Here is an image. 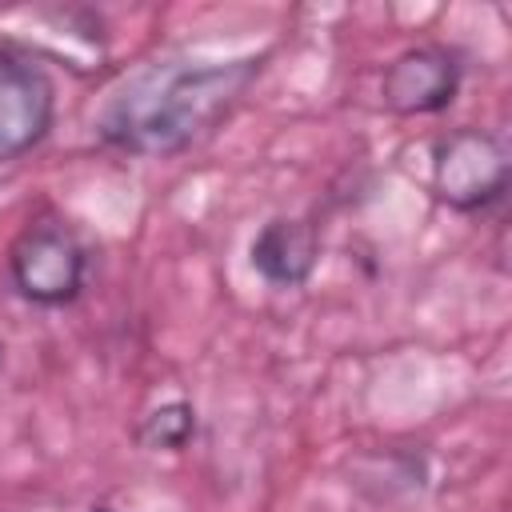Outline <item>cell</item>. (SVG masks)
I'll return each mask as SVG.
<instances>
[{
  "instance_id": "obj_1",
  "label": "cell",
  "mask_w": 512,
  "mask_h": 512,
  "mask_svg": "<svg viewBox=\"0 0 512 512\" xmlns=\"http://www.w3.org/2000/svg\"><path fill=\"white\" fill-rule=\"evenodd\" d=\"M256 60L232 64H160L128 80L100 116L108 144L136 156H172L204 136L252 84Z\"/></svg>"
},
{
  "instance_id": "obj_2",
  "label": "cell",
  "mask_w": 512,
  "mask_h": 512,
  "mask_svg": "<svg viewBox=\"0 0 512 512\" xmlns=\"http://www.w3.org/2000/svg\"><path fill=\"white\" fill-rule=\"evenodd\" d=\"M508 184V152L492 132L456 128L436 144L432 188L448 208L472 212L492 204Z\"/></svg>"
},
{
  "instance_id": "obj_3",
  "label": "cell",
  "mask_w": 512,
  "mask_h": 512,
  "mask_svg": "<svg viewBox=\"0 0 512 512\" xmlns=\"http://www.w3.org/2000/svg\"><path fill=\"white\" fill-rule=\"evenodd\" d=\"M8 272L24 300L68 304L84 284V248L60 224H28L8 248Z\"/></svg>"
},
{
  "instance_id": "obj_4",
  "label": "cell",
  "mask_w": 512,
  "mask_h": 512,
  "mask_svg": "<svg viewBox=\"0 0 512 512\" xmlns=\"http://www.w3.org/2000/svg\"><path fill=\"white\" fill-rule=\"evenodd\" d=\"M460 88V64L440 44H416L400 52L384 72V104L400 116H428L452 104Z\"/></svg>"
},
{
  "instance_id": "obj_5",
  "label": "cell",
  "mask_w": 512,
  "mask_h": 512,
  "mask_svg": "<svg viewBox=\"0 0 512 512\" xmlns=\"http://www.w3.org/2000/svg\"><path fill=\"white\" fill-rule=\"evenodd\" d=\"M52 124V84L24 56L0 48V156L28 152Z\"/></svg>"
},
{
  "instance_id": "obj_6",
  "label": "cell",
  "mask_w": 512,
  "mask_h": 512,
  "mask_svg": "<svg viewBox=\"0 0 512 512\" xmlns=\"http://www.w3.org/2000/svg\"><path fill=\"white\" fill-rule=\"evenodd\" d=\"M316 256H320V236H316V228L308 220L276 216L252 240V268L276 288L304 284L312 264H316Z\"/></svg>"
},
{
  "instance_id": "obj_7",
  "label": "cell",
  "mask_w": 512,
  "mask_h": 512,
  "mask_svg": "<svg viewBox=\"0 0 512 512\" xmlns=\"http://www.w3.org/2000/svg\"><path fill=\"white\" fill-rule=\"evenodd\" d=\"M192 432H196V412H192L188 404L172 400V404H160L156 412L144 416V424H140V444L176 452V448L188 444Z\"/></svg>"
},
{
  "instance_id": "obj_8",
  "label": "cell",
  "mask_w": 512,
  "mask_h": 512,
  "mask_svg": "<svg viewBox=\"0 0 512 512\" xmlns=\"http://www.w3.org/2000/svg\"><path fill=\"white\" fill-rule=\"evenodd\" d=\"M96 512H108V508H96Z\"/></svg>"
}]
</instances>
